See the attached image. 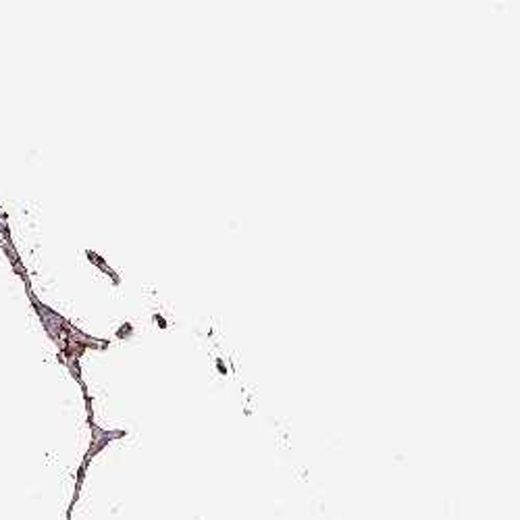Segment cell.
I'll use <instances>...</instances> for the list:
<instances>
[{
	"instance_id": "1",
	"label": "cell",
	"mask_w": 520,
	"mask_h": 520,
	"mask_svg": "<svg viewBox=\"0 0 520 520\" xmlns=\"http://www.w3.org/2000/svg\"><path fill=\"white\" fill-rule=\"evenodd\" d=\"M0 236L4 238V242H10V234H8V227H6V217H4L2 211H0Z\"/></svg>"
}]
</instances>
